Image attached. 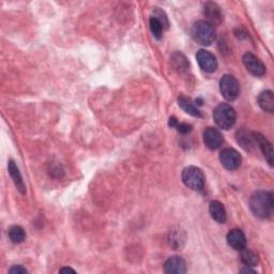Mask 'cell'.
I'll list each match as a JSON object with an SVG mask.
<instances>
[{"instance_id": "6da1fadb", "label": "cell", "mask_w": 274, "mask_h": 274, "mask_svg": "<svg viewBox=\"0 0 274 274\" xmlns=\"http://www.w3.org/2000/svg\"><path fill=\"white\" fill-rule=\"evenodd\" d=\"M273 196L270 192L257 191L249 198V208L259 218H269L273 213Z\"/></svg>"}, {"instance_id": "7a4b0ae2", "label": "cell", "mask_w": 274, "mask_h": 274, "mask_svg": "<svg viewBox=\"0 0 274 274\" xmlns=\"http://www.w3.org/2000/svg\"><path fill=\"white\" fill-rule=\"evenodd\" d=\"M192 37L195 42L209 46L215 40V29L207 21H198L192 27Z\"/></svg>"}, {"instance_id": "3957f363", "label": "cell", "mask_w": 274, "mask_h": 274, "mask_svg": "<svg viewBox=\"0 0 274 274\" xmlns=\"http://www.w3.org/2000/svg\"><path fill=\"white\" fill-rule=\"evenodd\" d=\"M213 119L220 129L229 130L236 123L237 114L229 104L222 103L214 108Z\"/></svg>"}, {"instance_id": "277c9868", "label": "cell", "mask_w": 274, "mask_h": 274, "mask_svg": "<svg viewBox=\"0 0 274 274\" xmlns=\"http://www.w3.org/2000/svg\"><path fill=\"white\" fill-rule=\"evenodd\" d=\"M205 175L202 170L198 167L189 166L182 171V181L183 183L194 191H201L205 186Z\"/></svg>"}, {"instance_id": "5b68a950", "label": "cell", "mask_w": 274, "mask_h": 274, "mask_svg": "<svg viewBox=\"0 0 274 274\" xmlns=\"http://www.w3.org/2000/svg\"><path fill=\"white\" fill-rule=\"evenodd\" d=\"M220 90L222 96L227 101H234L239 97L240 93L239 82L234 76L230 74H226L220 81Z\"/></svg>"}, {"instance_id": "8992f818", "label": "cell", "mask_w": 274, "mask_h": 274, "mask_svg": "<svg viewBox=\"0 0 274 274\" xmlns=\"http://www.w3.org/2000/svg\"><path fill=\"white\" fill-rule=\"evenodd\" d=\"M220 162L222 165L228 170H236L241 165L240 153L232 148H225L220 153Z\"/></svg>"}, {"instance_id": "52a82bcc", "label": "cell", "mask_w": 274, "mask_h": 274, "mask_svg": "<svg viewBox=\"0 0 274 274\" xmlns=\"http://www.w3.org/2000/svg\"><path fill=\"white\" fill-rule=\"evenodd\" d=\"M196 60L202 71L207 73H213L217 69V60L215 56L206 50H200L197 52Z\"/></svg>"}, {"instance_id": "ba28073f", "label": "cell", "mask_w": 274, "mask_h": 274, "mask_svg": "<svg viewBox=\"0 0 274 274\" xmlns=\"http://www.w3.org/2000/svg\"><path fill=\"white\" fill-rule=\"evenodd\" d=\"M243 65L246 68L247 71L257 77L263 76L265 73V67L262 62L258 59L254 54L252 53H245L243 58Z\"/></svg>"}, {"instance_id": "9c48e42d", "label": "cell", "mask_w": 274, "mask_h": 274, "mask_svg": "<svg viewBox=\"0 0 274 274\" xmlns=\"http://www.w3.org/2000/svg\"><path fill=\"white\" fill-rule=\"evenodd\" d=\"M203 143L210 150H216L223 144V136L221 132L215 128H207L203 131Z\"/></svg>"}, {"instance_id": "30bf717a", "label": "cell", "mask_w": 274, "mask_h": 274, "mask_svg": "<svg viewBox=\"0 0 274 274\" xmlns=\"http://www.w3.org/2000/svg\"><path fill=\"white\" fill-rule=\"evenodd\" d=\"M164 272L168 274H184L186 272V263L182 257L171 256L164 263Z\"/></svg>"}, {"instance_id": "8fae6325", "label": "cell", "mask_w": 274, "mask_h": 274, "mask_svg": "<svg viewBox=\"0 0 274 274\" xmlns=\"http://www.w3.org/2000/svg\"><path fill=\"white\" fill-rule=\"evenodd\" d=\"M203 14L207 18V22L211 25L221 24L223 21V14L216 4L214 3H207L203 6Z\"/></svg>"}, {"instance_id": "7c38bea8", "label": "cell", "mask_w": 274, "mask_h": 274, "mask_svg": "<svg viewBox=\"0 0 274 274\" xmlns=\"http://www.w3.org/2000/svg\"><path fill=\"white\" fill-rule=\"evenodd\" d=\"M227 242H228V244L231 248L236 250H242L245 248L246 245L245 234L241 229L234 228L227 234Z\"/></svg>"}, {"instance_id": "4fadbf2b", "label": "cell", "mask_w": 274, "mask_h": 274, "mask_svg": "<svg viewBox=\"0 0 274 274\" xmlns=\"http://www.w3.org/2000/svg\"><path fill=\"white\" fill-rule=\"evenodd\" d=\"M253 135H254L255 143L258 145V147L260 148V150L262 151L265 160H267L268 163L272 166L273 165L272 144L263 135H261L260 133H253Z\"/></svg>"}, {"instance_id": "5bb4252c", "label": "cell", "mask_w": 274, "mask_h": 274, "mask_svg": "<svg viewBox=\"0 0 274 274\" xmlns=\"http://www.w3.org/2000/svg\"><path fill=\"white\" fill-rule=\"evenodd\" d=\"M8 170H9V174L13 180V182L17 186V189L20 191L21 194L25 195L26 194V185L24 183V180L22 178V175L20 173V169L17 166V164L13 160H10L8 163Z\"/></svg>"}, {"instance_id": "9a60e30c", "label": "cell", "mask_w": 274, "mask_h": 274, "mask_svg": "<svg viewBox=\"0 0 274 274\" xmlns=\"http://www.w3.org/2000/svg\"><path fill=\"white\" fill-rule=\"evenodd\" d=\"M209 212L211 217L213 218V220L220 224H224L227 220V214H226V210L223 206V203L217 201V200H213L210 202L209 206Z\"/></svg>"}, {"instance_id": "2e32d148", "label": "cell", "mask_w": 274, "mask_h": 274, "mask_svg": "<svg viewBox=\"0 0 274 274\" xmlns=\"http://www.w3.org/2000/svg\"><path fill=\"white\" fill-rule=\"evenodd\" d=\"M258 105L262 111L272 114L274 112V95L271 90L262 91L257 99Z\"/></svg>"}, {"instance_id": "e0dca14e", "label": "cell", "mask_w": 274, "mask_h": 274, "mask_svg": "<svg viewBox=\"0 0 274 274\" xmlns=\"http://www.w3.org/2000/svg\"><path fill=\"white\" fill-rule=\"evenodd\" d=\"M178 104L185 113H187L189 115H191L193 117H197V118H201L202 117L200 111L194 105V103L190 98H187L185 96H180L178 98Z\"/></svg>"}, {"instance_id": "ac0fdd59", "label": "cell", "mask_w": 274, "mask_h": 274, "mask_svg": "<svg viewBox=\"0 0 274 274\" xmlns=\"http://www.w3.org/2000/svg\"><path fill=\"white\" fill-rule=\"evenodd\" d=\"M185 242V233L180 228L173 229L169 232V243L175 249L181 247Z\"/></svg>"}, {"instance_id": "d6986e66", "label": "cell", "mask_w": 274, "mask_h": 274, "mask_svg": "<svg viewBox=\"0 0 274 274\" xmlns=\"http://www.w3.org/2000/svg\"><path fill=\"white\" fill-rule=\"evenodd\" d=\"M171 62H173L174 68L179 72H184L189 69V62L185 56L181 53H175L173 56H171Z\"/></svg>"}, {"instance_id": "ffe728a7", "label": "cell", "mask_w": 274, "mask_h": 274, "mask_svg": "<svg viewBox=\"0 0 274 274\" xmlns=\"http://www.w3.org/2000/svg\"><path fill=\"white\" fill-rule=\"evenodd\" d=\"M237 140L238 143L242 146V148H244L245 150H249L250 148L254 146V135L253 134H248L246 131H239L237 133Z\"/></svg>"}, {"instance_id": "44dd1931", "label": "cell", "mask_w": 274, "mask_h": 274, "mask_svg": "<svg viewBox=\"0 0 274 274\" xmlns=\"http://www.w3.org/2000/svg\"><path fill=\"white\" fill-rule=\"evenodd\" d=\"M9 238L15 244L22 243V242L24 241L26 238V233H25L24 228H23V227H21V226H18V225L12 226L9 229Z\"/></svg>"}, {"instance_id": "7402d4cb", "label": "cell", "mask_w": 274, "mask_h": 274, "mask_svg": "<svg viewBox=\"0 0 274 274\" xmlns=\"http://www.w3.org/2000/svg\"><path fill=\"white\" fill-rule=\"evenodd\" d=\"M240 259L245 265H248V267H255L258 263V256L254 252H252V250L245 248L241 250Z\"/></svg>"}, {"instance_id": "603a6c76", "label": "cell", "mask_w": 274, "mask_h": 274, "mask_svg": "<svg viewBox=\"0 0 274 274\" xmlns=\"http://www.w3.org/2000/svg\"><path fill=\"white\" fill-rule=\"evenodd\" d=\"M149 25H150V30L153 37L155 39H158V40H161L163 37V31L165 30V28H164V26L162 25V23L156 18L151 17L149 21Z\"/></svg>"}, {"instance_id": "cb8c5ba5", "label": "cell", "mask_w": 274, "mask_h": 274, "mask_svg": "<svg viewBox=\"0 0 274 274\" xmlns=\"http://www.w3.org/2000/svg\"><path fill=\"white\" fill-rule=\"evenodd\" d=\"M152 17L158 19L161 23L162 25L164 26V28L165 29H168V26H169V23H168V19L166 17V14L164 13L162 10L160 9H155L153 12H152Z\"/></svg>"}, {"instance_id": "d4e9b609", "label": "cell", "mask_w": 274, "mask_h": 274, "mask_svg": "<svg viewBox=\"0 0 274 274\" xmlns=\"http://www.w3.org/2000/svg\"><path fill=\"white\" fill-rule=\"evenodd\" d=\"M176 129H177V131L179 132V133H181V134H187V133H190L191 131H192V127H191V125L190 124H187V123H177L176 124V127H175Z\"/></svg>"}, {"instance_id": "484cf974", "label": "cell", "mask_w": 274, "mask_h": 274, "mask_svg": "<svg viewBox=\"0 0 274 274\" xmlns=\"http://www.w3.org/2000/svg\"><path fill=\"white\" fill-rule=\"evenodd\" d=\"M9 273L11 274H27L28 271L23 268L22 265H13V267L9 270Z\"/></svg>"}, {"instance_id": "4316f807", "label": "cell", "mask_w": 274, "mask_h": 274, "mask_svg": "<svg viewBox=\"0 0 274 274\" xmlns=\"http://www.w3.org/2000/svg\"><path fill=\"white\" fill-rule=\"evenodd\" d=\"M240 272H241V273H256V271L253 270L250 267H248V265H245V268L241 269Z\"/></svg>"}, {"instance_id": "83f0119b", "label": "cell", "mask_w": 274, "mask_h": 274, "mask_svg": "<svg viewBox=\"0 0 274 274\" xmlns=\"http://www.w3.org/2000/svg\"><path fill=\"white\" fill-rule=\"evenodd\" d=\"M59 272H61V273H65V272H72V273H75V271H74L73 269H71V268H67V267L60 269Z\"/></svg>"}]
</instances>
